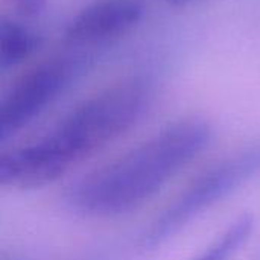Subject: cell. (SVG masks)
I'll use <instances>...</instances> for the list:
<instances>
[{"mask_svg":"<svg viewBox=\"0 0 260 260\" xmlns=\"http://www.w3.org/2000/svg\"><path fill=\"white\" fill-rule=\"evenodd\" d=\"M154 96L151 78L131 76L88 98L37 140L3 154L2 186L34 189L53 183L129 131L146 114Z\"/></svg>","mask_w":260,"mask_h":260,"instance_id":"cell-1","label":"cell"},{"mask_svg":"<svg viewBox=\"0 0 260 260\" xmlns=\"http://www.w3.org/2000/svg\"><path fill=\"white\" fill-rule=\"evenodd\" d=\"M212 139V128L201 119L178 120L128 154L96 169L73 184L67 201L88 216H116L152 198Z\"/></svg>","mask_w":260,"mask_h":260,"instance_id":"cell-2","label":"cell"},{"mask_svg":"<svg viewBox=\"0 0 260 260\" xmlns=\"http://www.w3.org/2000/svg\"><path fill=\"white\" fill-rule=\"evenodd\" d=\"M260 174V143L238 152L197 177L169 207L152 222L145 235V244L155 247L204 210L232 195Z\"/></svg>","mask_w":260,"mask_h":260,"instance_id":"cell-3","label":"cell"},{"mask_svg":"<svg viewBox=\"0 0 260 260\" xmlns=\"http://www.w3.org/2000/svg\"><path fill=\"white\" fill-rule=\"evenodd\" d=\"M87 61L82 53L55 55L20 76L2 102L0 140L15 136L61 98L84 73Z\"/></svg>","mask_w":260,"mask_h":260,"instance_id":"cell-4","label":"cell"},{"mask_svg":"<svg viewBox=\"0 0 260 260\" xmlns=\"http://www.w3.org/2000/svg\"><path fill=\"white\" fill-rule=\"evenodd\" d=\"M143 15V0H96L70 20L66 41L76 47L102 44L131 30Z\"/></svg>","mask_w":260,"mask_h":260,"instance_id":"cell-5","label":"cell"},{"mask_svg":"<svg viewBox=\"0 0 260 260\" xmlns=\"http://www.w3.org/2000/svg\"><path fill=\"white\" fill-rule=\"evenodd\" d=\"M40 37L12 18L0 21V69L8 70L30 58L40 47Z\"/></svg>","mask_w":260,"mask_h":260,"instance_id":"cell-6","label":"cell"},{"mask_svg":"<svg viewBox=\"0 0 260 260\" xmlns=\"http://www.w3.org/2000/svg\"><path fill=\"white\" fill-rule=\"evenodd\" d=\"M253 216L242 215L233 221L201 254L192 260H230L250 239L253 232Z\"/></svg>","mask_w":260,"mask_h":260,"instance_id":"cell-7","label":"cell"},{"mask_svg":"<svg viewBox=\"0 0 260 260\" xmlns=\"http://www.w3.org/2000/svg\"><path fill=\"white\" fill-rule=\"evenodd\" d=\"M15 5H18L24 12L27 14H35L38 12L43 5H44V0H12Z\"/></svg>","mask_w":260,"mask_h":260,"instance_id":"cell-8","label":"cell"},{"mask_svg":"<svg viewBox=\"0 0 260 260\" xmlns=\"http://www.w3.org/2000/svg\"><path fill=\"white\" fill-rule=\"evenodd\" d=\"M166 2L171 3V5H175V6H181V5L190 3V2H193V0H166Z\"/></svg>","mask_w":260,"mask_h":260,"instance_id":"cell-9","label":"cell"}]
</instances>
